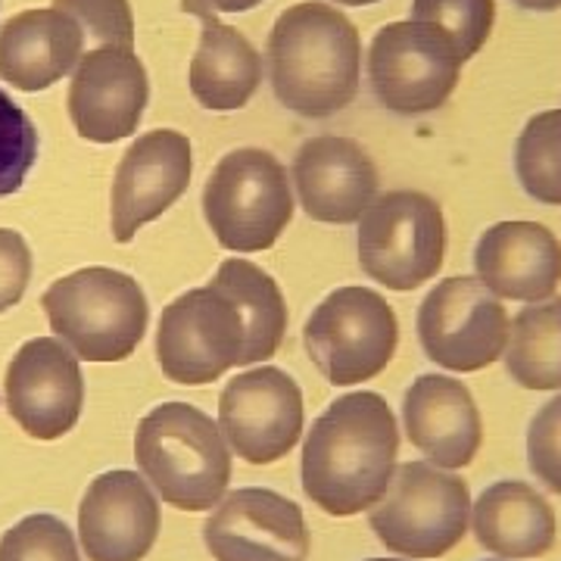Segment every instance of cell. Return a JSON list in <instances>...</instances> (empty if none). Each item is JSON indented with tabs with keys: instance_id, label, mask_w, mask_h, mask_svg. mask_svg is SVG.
<instances>
[{
	"instance_id": "cell-1",
	"label": "cell",
	"mask_w": 561,
	"mask_h": 561,
	"mask_svg": "<svg viewBox=\"0 0 561 561\" xmlns=\"http://www.w3.org/2000/svg\"><path fill=\"white\" fill-rule=\"evenodd\" d=\"M400 434L383 397L346 393L321 412L302 446V493L334 518L378 505L397 474Z\"/></svg>"
},
{
	"instance_id": "cell-2",
	"label": "cell",
	"mask_w": 561,
	"mask_h": 561,
	"mask_svg": "<svg viewBox=\"0 0 561 561\" xmlns=\"http://www.w3.org/2000/svg\"><path fill=\"white\" fill-rule=\"evenodd\" d=\"M265 57L275 98L302 119H328L359 94L362 38L331 3L287 7L268 32Z\"/></svg>"
},
{
	"instance_id": "cell-3",
	"label": "cell",
	"mask_w": 561,
	"mask_h": 561,
	"mask_svg": "<svg viewBox=\"0 0 561 561\" xmlns=\"http://www.w3.org/2000/svg\"><path fill=\"white\" fill-rule=\"evenodd\" d=\"M135 459L144 481L181 512H209L231 481V453L219 424L187 402H162L140 419Z\"/></svg>"
},
{
	"instance_id": "cell-4",
	"label": "cell",
	"mask_w": 561,
	"mask_h": 561,
	"mask_svg": "<svg viewBox=\"0 0 561 561\" xmlns=\"http://www.w3.org/2000/svg\"><path fill=\"white\" fill-rule=\"evenodd\" d=\"M41 306L50 331L84 362L128 359L147 331V297L125 272L91 265L54 280Z\"/></svg>"
},
{
	"instance_id": "cell-5",
	"label": "cell",
	"mask_w": 561,
	"mask_h": 561,
	"mask_svg": "<svg viewBox=\"0 0 561 561\" xmlns=\"http://www.w3.org/2000/svg\"><path fill=\"white\" fill-rule=\"evenodd\" d=\"M203 216L225 250H268L294 219L287 169L260 147L225 153L203 187Z\"/></svg>"
},
{
	"instance_id": "cell-6",
	"label": "cell",
	"mask_w": 561,
	"mask_h": 561,
	"mask_svg": "<svg viewBox=\"0 0 561 561\" xmlns=\"http://www.w3.org/2000/svg\"><path fill=\"white\" fill-rule=\"evenodd\" d=\"M471 493L468 483L434 461H405L390 490L368 508L375 537L409 559H440L468 534Z\"/></svg>"
},
{
	"instance_id": "cell-7",
	"label": "cell",
	"mask_w": 561,
	"mask_h": 561,
	"mask_svg": "<svg viewBox=\"0 0 561 561\" xmlns=\"http://www.w3.org/2000/svg\"><path fill=\"white\" fill-rule=\"evenodd\" d=\"M247 319L241 302L219 280L181 294L162 309L157 362L169 381L203 387L247 359Z\"/></svg>"
},
{
	"instance_id": "cell-8",
	"label": "cell",
	"mask_w": 561,
	"mask_h": 561,
	"mask_svg": "<svg viewBox=\"0 0 561 561\" xmlns=\"http://www.w3.org/2000/svg\"><path fill=\"white\" fill-rule=\"evenodd\" d=\"M302 343L309 359L334 387L378 378L390 365L400 324L393 306L368 287H337L312 309Z\"/></svg>"
},
{
	"instance_id": "cell-9",
	"label": "cell",
	"mask_w": 561,
	"mask_h": 561,
	"mask_svg": "<svg viewBox=\"0 0 561 561\" xmlns=\"http://www.w3.org/2000/svg\"><path fill=\"white\" fill-rule=\"evenodd\" d=\"M459 44L431 22H387L368 47V84L375 101L397 116L440 110L465 66Z\"/></svg>"
},
{
	"instance_id": "cell-10",
	"label": "cell",
	"mask_w": 561,
	"mask_h": 561,
	"mask_svg": "<svg viewBox=\"0 0 561 561\" xmlns=\"http://www.w3.org/2000/svg\"><path fill=\"white\" fill-rule=\"evenodd\" d=\"M446 253V221L434 197L387 191L359 219V265L387 290H415L437 278Z\"/></svg>"
},
{
	"instance_id": "cell-11",
	"label": "cell",
	"mask_w": 561,
	"mask_h": 561,
	"mask_svg": "<svg viewBox=\"0 0 561 561\" xmlns=\"http://www.w3.org/2000/svg\"><path fill=\"white\" fill-rule=\"evenodd\" d=\"M508 312L481 278L440 280L419 309V341L424 356L449 371H481L505 356Z\"/></svg>"
},
{
	"instance_id": "cell-12",
	"label": "cell",
	"mask_w": 561,
	"mask_h": 561,
	"mask_svg": "<svg viewBox=\"0 0 561 561\" xmlns=\"http://www.w3.org/2000/svg\"><path fill=\"white\" fill-rule=\"evenodd\" d=\"M219 431L228 449L250 465L284 459L302 434V393L275 365H260L225 383Z\"/></svg>"
},
{
	"instance_id": "cell-13",
	"label": "cell",
	"mask_w": 561,
	"mask_h": 561,
	"mask_svg": "<svg viewBox=\"0 0 561 561\" xmlns=\"http://www.w3.org/2000/svg\"><path fill=\"white\" fill-rule=\"evenodd\" d=\"M10 419L35 440H57L76 427L84 405L79 356L60 337L22 343L3 381Z\"/></svg>"
},
{
	"instance_id": "cell-14",
	"label": "cell",
	"mask_w": 561,
	"mask_h": 561,
	"mask_svg": "<svg viewBox=\"0 0 561 561\" xmlns=\"http://www.w3.org/2000/svg\"><path fill=\"white\" fill-rule=\"evenodd\" d=\"M150 101L147 69L135 47L88 50L69 81V119L91 144H116L131 138Z\"/></svg>"
},
{
	"instance_id": "cell-15",
	"label": "cell",
	"mask_w": 561,
	"mask_h": 561,
	"mask_svg": "<svg viewBox=\"0 0 561 561\" xmlns=\"http://www.w3.org/2000/svg\"><path fill=\"white\" fill-rule=\"evenodd\" d=\"M203 540L216 561H306L309 556L300 505L262 486L228 493L203 527Z\"/></svg>"
},
{
	"instance_id": "cell-16",
	"label": "cell",
	"mask_w": 561,
	"mask_h": 561,
	"mask_svg": "<svg viewBox=\"0 0 561 561\" xmlns=\"http://www.w3.org/2000/svg\"><path fill=\"white\" fill-rule=\"evenodd\" d=\"M191 140L175 128L140 135L119 160L113 179V241H135L191 184Z\"/></svg>"
},
{
	"instance_id": "cell-17",
	"label": "cell",
	"mask_w": 561,
	"mask_h": 561,
	"mask_svg": "<svg viewBox=\"0 0 561 561\" xmlns=\"http://www.w3.org/2000/svg\"><path fill=\"white\" fill-rule=\"evenodd\" d=\"M290 179L302 213L324 225H353L378 201V169L368 150L341 135L306 140L294 157Z\"/></svg>"
},
{
	"instance_id": "cell-18",
	"label": "cell",
	"mask_w": 561,
	"mask_h": 561,
	"mask_svg": "<svg viewBox=\"0 0 561 561\" xmlns=\"http://www.w3.org/2000/svg\"><path fill=\"white\" fill-rule=\"evenodd\" d=\"M88 561H140L160 534V502L135 471L94 478L79 508Z\"/></svg>"
},
{
	"instance_id": "cell-19",
	"label": "cell",
	"mask_w": 561,
	"mask_h": 561,
	"mask_svg": "<svg viewBox=\"0 0 561 561\" xmlns=\"http://www.w3.org/2000/svg\"><path fill=\"white\" fill-rule=\"evenodd\" d=\"M474 272L500 300H552L561 284V241L540 221H500L474 247Z\"/></svg>"
},
{
	"instance_id": "cell-20",
	"label": "cell",
	"mask_w": 561,
	"mask_h": 561,
	"mask_svg": "<svg viewBox=\"0 0 561 561\" xmlns=\"http://www.w3.org/2000/svg\"><path fill=\"white\" fill-rule=\"evenodd\" d=\"M402 424L409 443L446 471L471 465L483 443L474 397L449 375H421L412 381L402 400Z\"/></svg>"
},
{
	"instance_id": "cell-21",
	"label": "cell",
	"mask_w": 561,
	"mask_h": 561,
	"mask_svg": "<svg viewBox=\"0 0 561 561\" xmlns=\"http://www.w3.org/2000/svg\"><path fill=\"white\" fill-rule=\"evenodd\" d=\"M84 57V32L62 10H25L0 25V79L38 94L69 76Z\"/></svg>"
},
{
	"instance_id": "cell-22",
	"label": "cell",
	"mask_w": 561,
	"mask_h": 561,
	"mask_svg": "<svg viewBox=\"0 0 561 561\" xmlns=\"http://www.w3.org/2000/svg\"><path fill=\"white\" fill-rule=\"evenodd\" d=\"M181 10L201 20V44L187 69L194 101L213 113L247 106L262 81L260 50L238 28L225 25L206 0H181Z\"/></svg>"
},
{
	"instance_id": "cell-23",
	"label": "cell",
	"mask_w": 561,
	"mask_h": 561,
	"mask_svg": "<svg viewBox=\"0 0 561 561\" xmlns=\"http://www.w3.org/2000/svg\"><path fill=\"white\" fill-rule=\"evenodd\" d=\"M471 530L490 556L540 559L556 542V512L530 483L500 481L471 505Z\"/></svg>"
},
{
	"instance_id": "cell-24",
	"label": "cell",
	"mask_w": 561,
	"mask_h": 561,
	"mask_svg": "<svg viewBox=\"0 0 561 561\" xmlns=\"http://www.w3.org/2000/svg\"><path fill=\"white\" fill-rule=\"evenodd\" d=\"M502 359L508 378L527 390H561V297L524 306Z\"/></svg>"
},
{
	"instance_id": "cell-25",
	"label": "cell",
	"mask_w": 561,
	"mask_h": 561,
	"mask_svg": "<svg viewBox=\"0 0 561 561\" xmlns=\"http://www.w3.org/2000/svg\"><path fill=\"white\" fill-rule=\"evenodd\" d=\"M231 297L241 302L250 343H247V359L243 365L272 359L278 353L284 331H287V302L280 297V287L268 272L250 260H225L216 272V278Z\"/></svg>"
},
{
	"instance_id": "cell-26",
	"label": "cell",
	"mask_w": 561,
	"mask_h": 561,
	"mask_svg": "<svg viewBox=\"0 0 561 561\" xmlns=\"http://www.w3.org/2000/svg\"><path fill=\"white\" fill-rule=\"evenodd\" d=\"M515 175L530 201L561 206V106L527 119L515 140Z\"/></svg>"
},
{
	"instance_id": "cell-27",
	"label": "cell",
	"mask_w": 561,
	"mask_h": 561,
	"mask_svg": "<svg viewBox=\"0 0 561 561\" xmlns=\"http://www.w3.org/2000/svg\"><path fill=\"white\" fill-rule=\"evenodd\" d=\"M412 20L443 28L459 44L461 57L471 60L493 32L496 3L493 0H412Z\"/></svg>"
},
{
	"instance_id": "cell-28",
	"label": "cell",
	"mask_w": 561,
	"mask_h": 561,
	"mask_svg": "<svg viewBox=\"0 0 561 561\" xmlns=\"http://www.w3.org/2000/svg\"><path fill=\"white\" fill-rule=\"evenodd\" d=\"M38 128L28 113L0 88V197L16 194L38 162Z\"/></svg>"
},
{
	"instance_id": "cell-29",
	"label": "cell",
	"mask_w": 561,
	"mask_h": 561,
	"mask_svg": "<svg viewBox=\"0 0 561 561\" xmlns=\"http://www.w3.org/2000/svg\"><path fill=\"white\" fill-rule=\"evenodd\" d=\"M0 561H81L72 530L54 515H28L0 537Z\"/></svg>"
},
{
	"instance_id": "cell-30",
	"label": "cell",
	"mask_w": 561,
	"mask_h": 561,
	"mask_svg": "<svg viewBox=\"0 0 561 561\" xmlns=\"http://www.w3.org/2000/svg\"><path fill=\"white\" fill-rule=\"evenodd\" d=\"M54 10L79 22L84 38L101 47H135V16L128 0H54Z\"/></svg>"
},
{
	"instance_id": "cell-31",
	"label": "cell",
	"mask_w": 561,
	"mask_h": 561,
	"mask_svg": "<svg viewBox=\"0 0 561 561\" xmlns=\"http://www.w3.org/2000/svg\"><path fill=\"white\" fill-rule=\"evenodd\" d=\"M527 465L549 493L561 496V397L546 402L530 421Z\"/></svg>"
},
{
	"instance_id": "cell-32",
	"label": "cell",
	"mask_w": 561,
	"mask_h": 561,
	"mask_svg": "<svg viewBox=\"0 0 561 561\" xmlns=\"http://www.w3.org/2000/svg\"><path fill=\"white\" fill-rule=\"evenodd\" d=\"M32 278V253L20 231L0 228V312L22 300Z\"/></svg>"
},
{
	"instance_id": "cell-33",
	"label": "cell",
	"mask_w": 561,
	"mask_h": 561,
	"mask_svg": "<svg viewBox=\"0 0 561 561\" xmlns=\"http://www.w3.org/2000/svg\"><path fill=\"white\" fill-rule=\"evenodd\" d=\"M216 13H247L253 7H260L262 0H206Z\"/></svg>"
},
{
	"instance_id": "cell-34",
	"label": "cell",
	"mask_w": 561,
	"mask_h": 561,
	"mask_svg": "<svg viewBox=\"0 0 561 561\" xmlns=\"http://www.w3.org/2000/svg\"><path fill=\"white\" fill-rule=\"evenodd\" d=\"M518 3L522 10H530V13H556L561 10V0H512Z\"/></svg>"
},
{
	"instance_id": "cell-35",
	"label": "cell",
	"mask_w": 561,
	"mask_h": 561,
	"mask_svg": "<svg viewBox=\"0 0 561 561\" xmlns=\"http://www.w3.org/2000/svg\"><path fill=\"white\" fill-rule=\"evenodd\" d=\"M341 7H371V3H381V0H334Z\"/></svg>"
},
{
	"instance_id": "cell-36",
	"label": "cell",
	"mask_w": 561,
	"mask_h": 561,
	"mask_svg": "<svg viewBox=\"0 0 561 561\" xmlns=\"http://www.w3.org/2000/svg\"><path fill=\"white\" fill-rule=\"evenodd\" d=\"M371 561H400V559H371Z\"/></svg>"
}]
</instances>
